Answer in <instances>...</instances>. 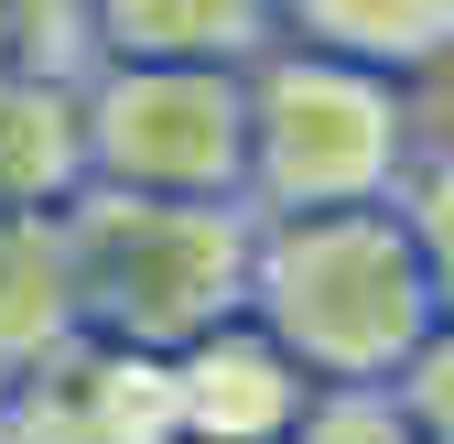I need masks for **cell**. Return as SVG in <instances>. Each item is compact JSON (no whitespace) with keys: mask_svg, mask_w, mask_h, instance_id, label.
Here are the masks:
<instances>
[{"mask_svg":"<svg viewBox=\"0 0 454 444\" xmlns=\"http://www.w3.org/2000/svg\"><path fill=\"white\" fill-rule=\"evenodd\" d=\"M249 314L303 358L314 391H389V379L422 358V337L443 325L422 260H411V228L389 206L260 217Z\"/></svg>","mask_w":454,"mask_h":444,"instance_id":"6da1fadb","label":"cell"},{"mask_svg":"<svg viewBox=\"0 0 454 444\" xmlns=\"http://www.w3.org/2000/svg\"><path fill=\"white\" fill-rule=\"evenodd\" d=\"M66 250H76L87 337L141 347V358H184L195 337H216L227 314H249L260 217L249 206H174V195H108V185H87L66 206Z\"/></svg>","mask_w":454,"mask_h":444,"instance_id":"7a4b0ae2","label":"cell"},{"mask_svg":"<svg viewBox=\"0 0 454 444\" xmlns=\"http://www.w3.org/2000/svg\"><path fill=\"white\" fill-rule=\"evenodd\" d=\"M411 152H422V108L401 76L303 44H270L249 66V217L389 206Z\"/></svg>","mask_w":454,"mask_h":444,"instance_id":"3957f363","label":"cell"},{"mask_svg":"<svg viewBox=\"0 0 454 444\" xmlns=\"http://www.w3.org/2000/svg\"><path fill=\"white\" fill-rule=\"evenodd\" d=\"M87 185L249 206V66H87Z\"/></svg>","mask_w":454,"mask_h":444,"instance_id":"277c9868","label":"cell"},{"mask_svg":"<svg viewBox=\"0 0 454 444\" xmlns=\"http://www.w3.org/2000/svg\"><path fill=\"white\" fill-rule=\"evenodd\" d=\"M0 444H184L174 358L76 337L54 347L22 391H0Z\"/></svg>","mask_w":454,"mask_h":444,"instance_id":"5b68a950","label":"cell"},{"mask_svg":"<svg viewBox=\"0 0 454 444\" xmlns=\"http://www.w3.org/2000/svg\"><path fill=\"white\" fill-rule=\"evenodd\" d=\"M174 412L184 444H293V423L314 412V379L260 314H227L216 337L174 358Z\"/></svg>","mask_w":454,"mask_h":444,"instance_id":"8992f818","label":"cell"},{"mask_svg":"<svg viewBox=\"0 0 454 444\" xmlns=\"http://www.w3.org/2000/svg\"><path fill=\"white\" fill-rule=\"evenodd\" d=\"M87 195V76L0 66V217H66Z\"/></svg>","mask_w":454,"mask_h":444,"instance_id":"52a82bcc","label":"cell"},{"mask_svg":"<svg viewBox=\"0 0 454 444\" xmlns=\"http://www.w3.org/2000/svg\"><path fill=\"white\" fill-rule=\"evenodd\" d=\"M98 66H260L281 0H87Z\"/></svg>","mask_w":454,"mask_h":444,"instance_id":"ba28073f","label":"cell"},{"mask_svg":"<svg viewBox=\"0 0 454 444\" xmlns=\"http://www.w3.org/2000/svg\"><path fill=\"white\" fill-rule=\"evenodd\" d=\"M87 314H76V250H66V217H0V391L76 347Z\"/></svg>","mask_w":454,"mask_h":444,"instance_id":"9c48e42d","label":"cell"},{"mask_svg":"<svg viewBox=\"0 0 454 444\" xmlns=\"http://www.w3.org/2000/svg\"><path fill=\"white\" fill-rule=\"evenodd\" d=\"M281 44L379 76H433L454 66V0H281Z\"/></svg>","mask_w":454,"mask_h":444,"instance_id":"30bf717a","label":"cell"},{"mask_svg":"<svg viewBox=\"0 0 454 444\" xmlns=\"http://www.w3.org/2000/svg\"><path fill=\"white\" fill-rule=\"evenodd\" d=\"M389 217L411 228V260H422V282H433V314L454 325V141H422V152H411Z\"/></svg>","mask_w":454,"mask_h":444,"instance_id":"8fae6325","label":"cell"},{"mask_svg":"<svg viewBox=\"0 0 454 444\" xmlns=\"http://www.w3.org/2000/svg\"><path fill=\"white\" fill-rule=\"evenodd\" d=\"M0 66H66V76H87L98 66L87 0H0Z\"/></svg>","mask_w":454,"mask_h":444,"instance_id":"7c38bea8","label":"cell"},{"mask_svg":"<svg viewBox=\"0 0 454 444\" xmlns=\"http://www.w3.org/2000/svg\"><path fill=\"white\" fill-rule=\"evenodd\" d=\"M293 444H422L401 391H314V412L293 423Z\"/></svg>","mask_w":454,"mask_h":444,"instance_id":"4fadbf2b","label":"cell"},{"mask_svg":"<svg viewBox=\"0 0 454 444\" xmlns=\"http://www.w3.org/2000/svg\"><path fill=\"white\" fill-rule=\"evenodd\" d=\"M389 391H401V412H411V433H422V444H454V325H433L422 358L389 379Z\"/></svg>","mask_w":454,"mask_h":444,"instance_id":"5bb4252c","label":"cell"}]
</instances>
